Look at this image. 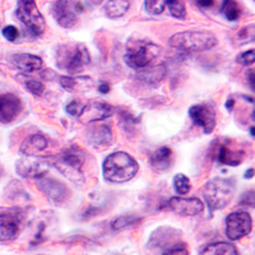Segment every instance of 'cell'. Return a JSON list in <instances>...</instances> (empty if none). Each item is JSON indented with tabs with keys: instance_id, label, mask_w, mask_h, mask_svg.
<instances>
[{
	"instance_id": "obj_36",
	"label": "cell",
	"mask_w": 255,
	"mask_h": 255,
	"mask_svg": "<svg viewBox=\"0 0 255 255\" xmlns=\"http://www.w3.org/2000/svg\"><path fill=\"white\" fill-rule=\"evenodd\" d=\"M3 36L9 42H13V41H15L18 38L19 32H18V29L14 26H5L3 28Z\"/></svg>"
},
{
	"instance_id": "obj_43",
	"label": "cell",
	"mask_w": 255,
	"mask_h": 255,
	"mask_svg": "<svg viewBox=\"0 0 255 255\" xmlns=\"http://www.w3.org/2000/svg\"><path fill=\"white\" fill-rule=\"evenodd\" d=\"M250 133H252V135H253V138H254V128H252V129H250Z\"/></svg>"
},
{
	"instance_id": "obj_3",
	"label": "cell",
	"mask_w": 255,
	"mask_h": 255,
	"mask_svg": "<svg viewBox=\"0 0 255 255\" xmlns=\"http://www.w3.org/2000/svg\"><path fill=\"white\" fill-rule=\"evenodd\" d=\"M168 42L180 51L197 52L213 49L217 45V38L209 31H184L175 33Z\"/></svg>"
},
{
	"instance_id": "obj_20",
	"label": "cell",
	"mask_w": 255,
	"mask_h": 255,
	"mask_svg": "<svg viewBox=\"0 0 255 255\" xmlns=\"http://www.w3.org/2000/svg\"><path fill=\"white\" fill-rule=\"evenodd\" d=\"M13 63L17 69L23 73L37 72L42 68V59L32 54H15L13 56Z\"/></svg>"
},
{
	"instance_id": "obj_6",
	"label": "cell",
	"mask_w": 255,
	"mask_h": 255,
	"mask_svg": "<svg viewBox=\"0 0 255 255\" xmlns=\"http://www.w3.org/2000/svg\"><path fill=\"white\" fill-rule=\"evenodd\" d=\"M15 14L32 35L41 36L45 32L46 22L35 0H19Z\"/></svg>"
},
{
	"instance_id": "obj_10",
	"label": "cell",
	"mask_w": 255,
	"mask_h": 255,
	"mask_svg": "<svg viewBox=\"0 0 255 255\" xmlns=\"http://www.w3.org/2000/svg\"><path fill=\"white\" fill-rule=\"evenodd\" d=\"M22 225V215L14 209L0 212V243L18 238Z\"/></svg>"
},
{
	"instance_id": "obj_14",
	"label": "cell",
	"mask_w": 255,
	"mask_h": 255,
	"mask_svg": "<svg viewBox=\"0 0 255 255\" xmlns=\"http://www.w3.org/2000/svg\"><path fill=\"white\" fill-rule=\"evenodd\" d=\"M113 114L114 108L111 105L100 101H91L86 106H83L78 118L81 119V122L91 124V123L108 119Z\"/></svg>"
},
{
	"instance_id": "obj_9",
	"label": "cell",
	"mask_w": 255,
	"mask_h": 255,
	"mask_svg": "<svg viewBox=\"0 0 255 255\" xmlns=\"http://www.w3.org/2000/svg\"><path fill=\"white\" fill-rule=\"evenodd\" d=\"M159 51H161L159 46L154 44L143 45L136 49L129 50L127 55L124 56V60L130 68L139 70L148 67L153 61V59L158 56Z\"/></svg>"
},
{
	"instance_id": "obj_30",
	"label": "cell",
	"mask_w": 255,
	"mask_h": 255,
	"mask_svg": "<svg viewBox=\"0 0 255 255\" xmlns=\"http://www.w3.org/2000/svg\"><path fill=\"white\" fill-rule=\"evenodd\" d=\"M174 186L180 195H185L188 194L191 189L190 180H189V177L186 175L177 174L174 177Z\"/></svg>"
},
{
	"instance_id": "obj_19",
	"label": "cell",
	"mask_w": 255,
	"mask_h": 255,
	"mask_svg": "<svg viewBox=\"0 0 255 255\" xmlns=\"http://www.w3.org/2000/svg\"><path fill=\"white\" fill-rule=\"evenodd\" d=\"M47 147V139L41 134H32L20 144V153L24 156H36L45 151Z\"/></svg>"
},
{
	"instance_id": "obj_40",
	"label": "cell",
	"mask_w": 255,
	"mask_h": 255,
	"mask_svg": "<svg viewBox=\"0 0 255 255\" xmlns=\"http://www.w3.org/2000/svg\"><path fill=\"white\" fill-rule=\"evenodd\" d=\"M249 84L250 88L254 90V70H250L249 72Z\"/></svg>"
},
{
	"instance_id": "obj_1",
	"label": "cell",
	"mask_w": 255,
	"mask_h": 255,
	"mask_svg": "<svg viewBox=\"0 0 255 255\" xmlns=\"http://www.w3.org/2000/svg\"><path fill=\"white\" fill-rule=\"evenodd\" d=\"M104 177L110 183L122 184L133 179L139 165L127 152H114L104 161Z\"/></svg>"
},
{
	"instance_id": "obj_2",
	"label": "cell",
	"mask_w": 255,
	"mask_h": 255,
	"mask_svg": "<svg viewBox=\"0 0 255 255\" xmlns=\"http://www.w3.org/2000/svg\"><path fill=\"white\" fill-rule=\"evenodd\" d=\"M86 159V154L81 148H68L60 154L49 157L50 165L55 166L59 172L73 183H84V175L82 174V166Z\"/></svg>"
},
{
	"instance_id": "obj_24",
	"label": "cell",
	"mask_w": 255,
	"mask_h": 255,
	"mask_svg": "<svg viewBox=\"0 0 255 255\" xmlns=\"http://www.w3.org/2000/svg\"><path fill=\"white\" fill-rule=\"evenodd\" d=\"M200 255H239L238 249L235 245H232L230 243H223V241H218V243L209 244L202 250Z\"/></svg>"
},
{
	"instance_id": "obj_18",
	"label": "cell",
	"mask_w": 255,
	"mask_h": 255,
	"mask_svg": "<svg viewBox=\"0 0 255 255\" xmlns=\"http://www.w3.org/2000/svg\"><path fill=\"white\" fill-rule=\"evenodd\" d=\"M52 12L56 22L64 28H70L77 23V15L73 12L69 0H58Z\"/></svg>"
},
{
	"instance_id": "obj_28",
	"label": "cell",
	"mask_w": 255,
	"mask_h": 255,
	"mask_svg": "<svg viewBox=\"0 0 255 255\" xmlns=\"http://www.w3.org/2000/svg\"><path fill=\"white\" fill-rule=\"evenodd\" d=\"M166 6L168 8L172 17L177 19H185L186 8L183 0H166Z\"/></svg>"
},
{
	"instance_id": "obj_17",
	"label": "cell",
	"mask_w": 255,
	"mask_h": 255,
	"mask_svg": "<svg viewBox=\"0 0 255 255\" xmlns=\"http://www.w3.org/2000/svg\"><path fill=\"white\" fill-rule=\"evenodd\" d=\"M212 154L217 162L223 163V165L238 166L243 162L244 158L243 151L231 149L226 143L221 142V140H216L212 143Z\"/></svg>"
},
{
	"instance_id": "obj_22",
	"label": "cell",
	"mask_w": 255,
	"mask_h": 255,
	"mask_svg": "<svg viewBox=\"0 0 255 255\" xmlns=\"http://www.w3.org/2000/svg\"><path fill=\"white\" fill-rule=\"evenodd\" d=\"M172 151L168 147H161L151 156V166L154 171H166L171 166Z\"/></svg>"
},
{
	"instance_id": "obj_27",
	"label": "cell",
	"mask_w": 255,
	"mask_h": 255,
	"mask_svg": "<svg viewBox=\"0 0 255 255\" xmlns=\"http://www.w3.org/2000/svg\"><path fill=\"white\" fill-rule=\"evenodd\" d=\"M221 13L225 15L227 20H238L240 17V6L236 0H223L221 5Z\"/></svg>"
},
{
	"instance_id": "obj_16",
	"label": "cell",
	"mask_w": 255,
	"mask_h": 255,
	"mask_svg": "<svg viewBox=\"0 0 255 255\" xmlns=\"http://www.w3.org/2000/svg\"><path fill=\"white\" fill-rule=\"evenodd\" d=\"M22 111V101L14 93L0 95V123L9 124Z\"/></svg>"
},
{
	"instance_id": "obj_29",
	"label": "cell",
	"mask_w": 255,
	"mask_h": 255,
	"mask_svg": "<svg viewBox=\"0 0 255 255\" xmlns=\"http://www.w3.org/2000/svg\"><path fill=\"white\" fill-rule=\"evenodd\" d=\"M84 81H87V78H86V77L74 78V77L64 76L60 78V84H61V87L65 88V90L69 91V92H76V91H78V87H81L82 83H83ZM82 87H83V86H82ZM83 88H86V87H83Z\"/></svg>"
},
{
	"instance_id": "obj_7",
	"label": "cell",
	"mask_w": 255,
	"mask_h": 255,
	"mask_svg": "<svg viewBox=\"0 0 255 255\" xmlns=\"http://www.w3.org/2000/svg\"><path fill=\"white\" fill-rule=\"evenodd\" d=\"M253 230V218L248 212H234L226 218V235L231 241L240 240Z\"/></svg>"
},
{
	"instance_id": "obj_42",
	"label": "cell",
	"mask_w": 255,
	"mask_h": 255,
	"mask_svg": "<svg viewBox=\"0 0 255 255\" xmlns=\"http://www.w3.org/2000/svg\"><path fill=\"white\" fill-rule=\"evenodd\" d=\"M254 176V168H250V170H248L247 174H245V177L247 179H249V177H253Z\"/></svg>"
},
{
	"instance_id": "obj_8",
	"label": "cell",
	"mask_w": 255,
	"mask_h": 255,
	"mask_svg": "<svg viewBox=\"0 0 255 255\" xmlns=\"http://www.w3.org/2000/svg\"><path fill=\"white\" fill-rule=\"evenodd\" d=\"M50 161L46 157H36V156H26L24 158L18 159L15 168L17 172L22 177H28V179H40L45 176L49 171Z\"/></svg>"
},
{
	"instance_id": "obj_15",
	"label": "cell",
	"mask_w": 255,
	"mask_h": 255,
	"mask_svg": "<svg viewBox=\"0 0 255 255\" xmlns=\"http://www.w3.org/2000/svg\"><path fill=\"white\" fill-rule=\"evenodd\" d=\"M190 119L204 130V133L209 134L215 130L216 127V114L215 110L207 105H194L189 109Z\"/></svg>"
},
{
	"instance_id": "obj_33",
	"label": "cell",
	"mask_w": 255,
	"mask_h": 255,
	"mask_svg": "<svg viewBox=\"0 0 255 255\" xmlns=\"http://www.w3.org/2000/svg\"><path fill=\"white\" fill-rule=\"evenodd\" d=\"M162 255H189V250L184 243H177L163 250Z\"/></svg>"
},
{
	"instance_id": "obj_31",
	"label": "cell",
	"mask_w": 255,
	"mask_h": 255,
	"mask_svg": "<svg viewBox=\"0 0 255 255\" xmlns=\"http://www.w3.org/2000/svg\"><path fill=\"white\" fill-rule=\"evenodd\" d=\"M138 221H139L138 218L134 217V216H131V215L120 216V217H118L116 220L113 221V223H111V227H113V230H115V231H120V230L127 229V227L131 226V225L136 223Z\"/></svg>"
},
{
	"instance_id": "obj_23",
	"label": "cell",
	"mask_w": 255,
	"mask_h": 255,
	"mask_svg": "<svg viewBox=\"0 0 255 255\" xmlns=\"http://www.w3.org/2000/svg\"><path fill=\"white\" fill-rule=\"evenodd\" d=\"M88 138L93 145H99V147L109 145L113 142V133H111L110 128L106 125H99V127L91 128Z\"/></svg>"
},
{
	"instance_id": "obj_35",
	"label": "cell",
	"mask_w": 255,
	"mask_h": 255,
	"mask_svg": "<svg viewBox=\"0 0 255 255\" xmlns=\"http://www.w3.org/2000/svg\"><path fill=\"white\" fill-rule=\"evenodd\" d=\"M239 38H240V42H243V44L244 42H249V41L254 40V24L241 29L239 32Z\"/></svg>"
},
{
	"instance_id": "obj_13",
	"label": "cell",
	"mask_w": 255,
	"mask_h": 255,
	"mask_svg": "<svg viewBox=\"0 0 255 255\" xmlns=\"http://www.w3.org/2000/svg\"><path fill=\"white\" fill-rule=\"evenodd\" d=\"M170 209L184 217H194L204 211V203L199 198L172 197L168 200Z\"/></svg>"
},
{
	"instance_id": "obj_11",
	"label": "cell",
	"mask_w": 255,
	"mask_h": 255,
	"mask_svg": "<svg viewBox=\"0 0 255 255\" xmlns=\"http://www.w3.org/2000/svg\"><path fill=\"white\" fill-rule=\"evenodd\" d=\"M180 238H181V232L179 230L174 229V227H158V229L152 232L151 238L148 240V249L152 250V252H157V250L163 252L167 248L180 243Z\"/></svg>"
},
{
	"instance_id": "obj_39",
	"label": "cell",
	"mask_w": 255,
	"mask_h": 255,
	"mask_svg": "<svg viewBox=\"0 0 255 255\" xmlns=\"http://www.w3.org/2000/svg\"><path fill=\"white\" fill-rule=\"evenodd\" d=\"M99 91L101 93H109L110 92V84H108V83H101L99 86Z\"/></svg>"
},
{
	"instance_id": "obj_34",
	"label": "cell",
	"mask_w": 255,
	"mask_h": 255,
	"mask_svg": "<svg viewBox=\"0 0 255 255\" xmlns=\"http://www.w3.org/2000/svg\"><path fill=\"white\" fill-rule=\"evenodd\" d=\"M255 61V51L250 50V51H245L238 56V63H240L244 67H249Z\"/></svg>"
},
{
	"instance_id": "obj_25",
	"label": "cell",
	"mask_w": 255,
	"mask_h": 255,
	"mask_svg": "<svg viewBox=\"0 0 255 255\" xmlns=\"http://www.w3.org/2000/svg\"><path fill=\"white\" fill-rule=\"evenodd\" d=\"M130 8L129 0H109L105 5V13L111 19H116L125 14Z\"/></svg>"
},
{
	"instance_id": "obj_26",
	"label": "cell",
	"mask_w": 255,
	"mask_h": 255,
	"mask_svg": "<svg viewBox=\"0 0 255 255\" xmlns=\"http://www.w3.org/2000/svg\"><path fill=\"white\" fill-rule=\"evenodd\" d=\"M18 81L23 84L24 88L28 91L31 95L36 96V97H40V96L44 95L45 86L41 83L40 81L35 79L33 77H27V76H18Z\"/></svg>"
},
{
	"instance_id": "obj_37",
	"label": "cell",
	"mask_w": 255,
	"mask_h": 255,
	"mask_svg": "<svg viewBox=\"0 0 255 255\" xmlns=\"http://www.w3.org/2000/svg\"><path fill=\"white\" fill-rule=\"evenodd\" d=\"M67 113L69 114V115L72 116H79V114H81L82 109H83V106H82L79 102L77 101H72L69 102V104L67 105Z\"/></svg>"
},
{
	"instance_id": "obj_41",
	"label": "cell",
	"mask_w": 255,
	"mask_h": 255,
	"mask_svg": "<svg viewBox=\"0 0 255 255\" xmlns=\"http://www.w3.org/2000/svg\"><path fill=\"white\" fill-rule=\"evenodd\" d=\"M234 104H235V101H234V99H230L229 101L226 102V108L229 109V110H231L232 106H234Z\"/></svg>"
},
{
	"instance_id": "obj_5",
	"label": "cell",
	"mask_w": 255,
	"mask_h": 255,
	"mask_svg": "<svg viewBox=\"0 0 255 255\" xmlns=\"http://www.w3.org/2000/svg\"><path fill=\"white\" fill-rule=\"evenodd\" d=\"M91 63V55L87 47L82 45L63 46L58 51V65L70 74H78Z\"/></svg>"
},
{
	"instance_id": "obj_21",
	"label": "cell",
	"mask_w": 255,
	"mask_h": 255,
	"mask_svg": "<svg viewBox=\"0 0 255 255\" xmlns=\"http://www.w3.org/2000/svg\"><path fill=\"white\" fill-rule=\"evenodd\" d=\"M167 74V68H166L165 64H159V65H154V67H145L143 69H139L138 72V78L142 82L147 84H157L161 81H163V78Z\"/></svg>"
},
{
	"instance_id": "obj_12",
	"label": "cell",
	"mask_w": 255,
	"mask_h": 255,
	"mask_svg": "<svg viewBox=\"0 0 255 255\" xmlns=\"http://www.w3.org/2000/svg\"><path fill=\"white\" fill-rule=\"evenodd\" d=\"M36 180H37L38 189L54 203L61 204L70 197L69 188L65 184L58 181V180L47 179L45 176Z\"/></svg>"
},
{
	"instance_id": "obj_4",
	"label": "cell",
	"mask_w": 255,
	"mask_h": 255,
	"mask_svg": "<svg viewBox=\"0 0 255 255\" xmlns=\"http://www.w3.org/2000/svg\"><path fill=\"white\" fill-rule=\"evenodd\" d=\"M235 194V184L230 179L209 180L203 188V197L211 211L222 209L231 202Z\"/></svg>"
},
{
	"instance_id": "obj_32",
	"label": "cell",
	"mask_w": 255,
	"mask_h": 255,
	"mask_svg": "<svg viewBox=\"0 0 255 255\" xmlns=\"http://www.w3.org/2000/svg\"><path fill=\"white\" fill-rule=\"evenodd\" d=\"M144 8L149 14L158 15L165 10L166 0H145Z\"/></svg>"
},
{
	"instance_id": "obj_38",
	"label": "cell",
	"mask_w": 255,
	"mask_h": 255,
	"mask_svg": "<svg viewBox=\"0 0 255 255\" xmlns=\"http://www.w3.org/2000/svg\"><path fill=\"white\" fill-rule=\"evenodd\" d=\"M194 1L199 8H211L215 3V0H194Z\"/></svg>"
}]
</instances>
